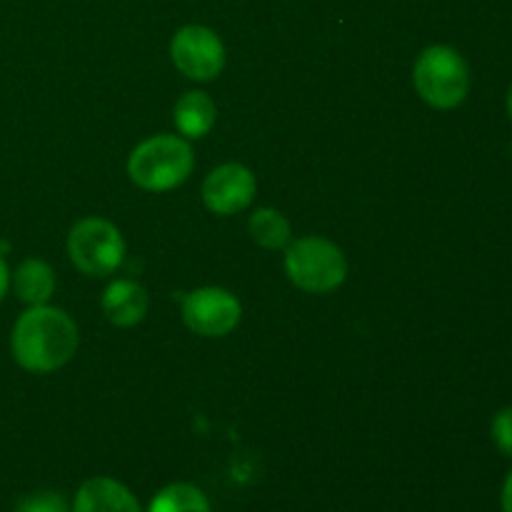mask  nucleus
<instances>
[{
    "instance_id": "obj_5",
    "label": "nucleus",
    "mask_w": 512,
    "mask_h": 512,
    "mask_svg": "<svg viewBox=\"0 0 512 512\" xmlns=\"http://www.w3.org/2000/svg\"><path fill=\"white\" fill-rule=\"evenodd\" d=\"M68 255L80 273L90 275V278H105L123 263V235L110 220L85 218L70 230Z\"/></svg>"
},
{
    "instance_id": "obj_4",
    "label": "nucleus",
    "mask_w": 512,
    "mask_h": 512,
    "mask_svg": "<svg viewBox=\"0 0 512 512\" xmlns=\"http://www.w3.org/2000/svg\"><path fill=\"white\" fill-rule=\"evenodd\" d=\"M285 273L290 283L305 293L323 295L343 285L348 275V260L335 243L308 235V238L290 240L285 248Z\"/></svg>"
},
{
    "instance_id": "obj_14",
    "label": "nucleus",
    "mask_w": 512,
    "mask_h": 512,
    "mask_svg": "<svg viewBox=\"0 0 512 512\" xmlns=\"http://www.w3.org/2000/svg\"><path fill=\"white\" fill-rule=\"evenodd\" d=\"M148 512H213L208 498L200 488L190 483L165 485L153 500H150Z\"/></svg>"
},
{
    "instance_id": "obj_13",
    "label": "nucleus",
    "mask_w": 512,
    "mask_h": 512,
    "mask_svg": "<svg viewBox=\"0 0 512 512\" xmlns=\"http://www.w3.org/2000/svg\"><path fill=\"white\" fill-rule=\"evenodd\" d=\"M248 230L255 243L265 250H283L293 240L288 218L273 208H258L248 220Z\"/></svg>"
},
{
    "instance_id": "obj_15",
    "label": "nucleus",
    "mask_w": 512,
    "mask_h": 512,
    "mask_svg": "<svg viewBox=\"0 0 512 512\" xmlns=\"http://www.w3.org/2000/svg\"><path fill=\"white\" fill-rule=\"evenodd\" d=\"M15 512H70V510L63 495L48 493V490H45V493H35L20 500Z\"/></svg>"
},
{
    "instance_id": "obj_7",
    "label": "nucleus",
    "mask_w": 512,
    "mask_h": 512,
    "mask_svg": "<svg viewBox=\"0 0 512 512\" xmlns=\"http://www.w3.org/2000/svg\"><path fill=\"white\" fill-rule=\"evenodd\" d=\"M240 300L223 288H200L183 300V320L195 335L223 338L240 323Z\"/></svg>"
},
{
    "instance_id": "obj_19",
    "label": "nucleus",
    "mask_w": 512,
    "mask_h": 512,
    "mask_svg": "<svg viewBox=\"0 0 512 512\" xmlns=\"http://www.w3.org/2000/svg\"><path fill=\"white\" fill-rule=\"evenodd\" d=\"M508 115H510V120H512V85H510V90H508Z\"/></svg>"
},
{
    "instance_id": "obj_8",
    "label": "nucleus",
    "mask_w": 512,
    "mask_h": 512,
    "mask_svg": "<svg viewBox=\"0 0 512 512\" xmlns=\"http://www.w3.org/2000/svg\"><path fill=\"white\" fill-rule=\"evenodd\" d=\"M255 190V175L245 165L225 163L205 178L203 203L215 215H235L253 203Z\"/></svg>"
},
{
    "instance_id": "obj_3",
    "label": "nucleus",
    "mask_w": 512,
    "mask_h": 512,
    "mask_svg": "<svg viewBox=\"0 0 512 512\" xmlns=\"http://www.w3.org/2000/svg\"><path fill=\"white\" fill-rule=\"evenodd\" d=\"M413 83L420 98L433 108H458L470 93V68L450 45H430L415 60Z\"/></svg>"
},
{
    "instance_id": "obj_11",
    "label": "nucleus",
    "mask_w": 512,
    "mask_h": 512,
    "mask_svg": "<svg viewBox=\"0 0 512 512\" xmlns=\"http://www.w3.org/2000/svg\"><path fill=\"white\" fill-rule=\"evenodd\" d=\"M215 115H218V108L213 98L200 90H190L175 103V128L185 138H203L215 125Z\"/></svg>"
},
{
    "instance_id": "obj_12",
    "label": "nucleus",
    "mask_w": 512,
    "mask_h": 512,
    "mask_svg": "<svg viewBox=\"0 0 512 512\" xmlns=\"http://www.w3.org/2000/svg\"><path fill=\"white\" fill-rule=\"evenodd\" d=\"M55 290V273L45 260L28 258L15 270V293L28 305H45Z\"/></svg>"
},
{
    "instance_id": "obj_1",
    "label": "nucleus",
    "mask_w": 512,
    "mask_h": 512,
    "mask_svg": "<svg viewBox=\"0 0 512 512\" xmlns=\"http://www.w3.org/2000/svg\"><path fill=\"white\" fill-rule=\"evenodd\" d=\"M10 348L15 363L28 373H53L78 350V328L65 310L48 303L30 305L15 323Z\"/></svg>"
},
{
    "instance_id": "obj_18",
    "label": "nucleus",
    "mask_w": 512,
    "mask_h": 512,
    "mask_svg": "<svg viewBox=\"0 0 512 512\" xmlns=\"http://www.w3.org/2000/svg\"><path fill=\"white\" fill-rule=\"evenodd\" d=\"M8 288H10V270H8V263H5V258L0 255V300L5 298Z\"/></svg>"
},
{
    "instance_id": "obj_2",
    "label": "nucleus",
    "mask_w": 512,
    "mask_h": 512,
    "mask_svg": "<svg viewBox=\"0 0 512 512\" xmlns=\"http://www.w3.org/2000/svg\"><path fill=\"white\" fill-rule=\"evenodd\" d=\"M195 165L193 148L178 135H155L143 140L130 153L128 175L138 188L150 193H165L190 178Z\"/></svg>"
},
{
    "instance_id": "obj_17",
    "label": "nucleus",
    "mask_w": 512,
    "mask_h": 512,
    "mask_svg": "<svg viewBox=\"0 0 512 512\" xmlns=\"http://www.w3.org/2000/svg\"><path fill=\"white\" fill-rule=\"evenodd\" d=\"M500 503H503V512H512V470L508 473V478H505Z\"/></svg>"
},
{
    "instance_id": "obj_6",
    "label": "nucleus",
    "mask_w": 512,
    "mask_h": 512,
    "mask_svg": "<svg viewBox=\"0 0 512 512\" xmlns=\"http://www.w3.org/2000/svg\"><path fill=\"white\" fill-rule=\"evenodd\" d=\"M173 63L185 78L190 80H213L225 68V48L218 35L205 25H185L175 33L170 43Z\"/></svg>"
},
{
    "instance_id": "obj_10",
    "label": "nucleus",
    "mask_w": 512,
    "mask_h": 512,
    "mask_svg": "<svg viewBox=\"0 0 512 512\" xmlns=\"http://www.w3.org/2000/svg\"><path fill=\"white\" fill-rule=\"evenodd\" d=\"M150 300L143 285L135 280H115L103 293V313L118 328L138 325L148 315Z\"/></svg>"
},
{
    "instance_id": "obj_16",
    "label": "nucleus",
    "mask_w": 512,
    "mask_h": 512,
    "mask_svg": "<svg viewBox=\"0 0 512 512\" xmlns=\"http://www.w3.org/2000/svg\"><path fill=\"white\" fill-rule=\"evenodd\" d=\"M490 433H493V443L500 450V455L512 458V408H503L495 415Z\"/></svg>"
},
{
    "instance_id": "obj_9",
    "label": "nucleus",
    "mask_w": 512,
    "mask_h": 512,
    "mask_svg": "<svg viewBox=\"0 0 512 512\" xmlns=\"http://www.w3.org/2000/svg\"><path fill=\"white\" fill-rule=\"evenodd\" d=\"M70 512H143L138 498L113 478H93L80 485Z\"/></svg>"
}]
</instances>
